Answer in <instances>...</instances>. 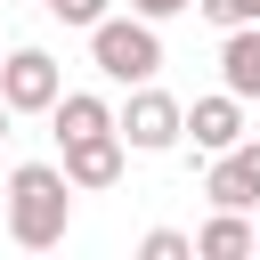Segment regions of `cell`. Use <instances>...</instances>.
<instances>
[{"mask_svg": "<svg viewBox=\"0 0 260 260\" xmlns=\"http://www.w3.org/2000/svg\"><path fill=\"white\" fill-rule=\"evenodd\" d=\"M65 228H73V179L57 162H16L8 171V236L24 252H49V244H65Z\"/></svg>", "mask_w": 260, "mask_h": 260, "instance_id": "obj_1", "label": "cell"}, {"mask_svg": "<svg viewBox=\"0 0 260 260\" xmlns=\"http://www.w3.org/2000/svg\"><path fill=\"white\" fill-rule=\"evenodd\" d=\"M89 65L106 73V81H122V89H138V81H154L162 73V32H154V16H98L89 24Z\"/></svg>", "mask_w": 260, "mask_h": 260, "instance_id": "obj_2", "label": "cell"}, {"mask_svg": "<svg viewBox=\"0 0 260 260\" xmlns=\"http://www.w3.org/2000/svg\"><path fill=\"white\" fill-rule=\"evenodd\" d=\"M179 122H187V106H179V98H162L154 81H138V89H130V106L114 114V130H122V146H130V154H171V146H179Z\"/></svg>", "mask_w": 260, "mask_h": 260, "instance_id": "obj_3", "label": "cell"}, {"mask_svg": "<svg viewBox=\"0 0 260 260\" xmlns=\"http://www.w3.org/2000/svg\"><path fill=\"white\" fill-rule=\"evenodd\" d=\"M57 89H65V65H57L49 49H8V57H0V98H8V114H49Z\"/></svg>", "mask_w": 260, "mask_h": 260, "instance_id": "obj_4", "label": "cell"}, {"mask_svg": "<svg viewBox=\"0 0 260 260\" xmlns=\"http://www.w3.org/2000/svg\"><path fill=\"white\" fill-rule=\"evenodd\" d=\"M203 195H211L219 211H252V203H260V138H236L228 154H211Z\"/></svg>", "mask_w": 260, "mask_h": 260, "instance_id": "obj_5", "label": "cell"}, {"mask_svg": "<svg viewBox=\"0 0 260 260\" xmlns=\"http://www.w3.org/2000/svg\"><path fill=\"white\" fill-rule=\"evenodd\" d=\"M122 130H89V138H65V179H73V195H98V187H114L122 179Z\"/></svg>", "mask_w": 260, "mask_h": 260, "instance_id": "obj_6", "label": "cell"}, {"mask_svg": "<svg viewBox=\"0 0 260 260\" xmlns=\"http://www.w3.org/2000/svg\"><path fill=\"white\" fill-rule=\"evenodd\" d=\"M179 138H195L203 154H228V146L244 138V98H228V89L195 98V106H187V122H179Z\"/></svg>", "mask_w": 260, "mask_h": 260, "instance_id": "obj_7", "label": "cell"}, {"mask_svg": "<svg viewBox=\"0 0 260 260\" xmlns=\"http://www.w3.org/2000/svg\"><path fill=\"white\" fill-rule=\"evenodd\" d=\"M219 89L228 98H260V24L219 32Z\"/></svg>", "mask_w": 260, "mask_h": 260, "instance_id": "obj_8", "label": "cell"}, {"mask_svg": "<svg viewBox=\"0 0 260 260\" xmlns=\"http://www.w3.org/2000/svg\"><path fill=\"white\" fill-rule=\"evenodd\" d=\"M49 122H57V146H65V138H89V130H114V106H106L98 89H57Z\"/></svg>", "mask_w": 260, "mask_h": 260, "instance_id": "obj_9", "label": "cell"}, {"mask_svg": "<svg viewBox=\"0 0 260 260\" xmlns=\"http://www.w3.org/2000/svg\"><path fill=\"white\" fill-rule=\"evenodd\" d=\"M260 244V228L244 219V211H211L203 228H195V260H244Z\"/></svg>", "mask_w": 260, "mask_h": 260, "instance_id": "obj_10", "label": "cell"}, {"mask_svg": "<svg viewBox=\"0 0 260 260\" xmlns=\"http://www.w3.org/2000/svg\"><path fill=\"white\" fill-rule=\"evenodd\" d=\"M187 252H195V236H179V228H154L138 244V260H187Z\"/></svg>", "mask_w": 260, "mask_h": 260, "instance_id": "obj_11", "label": "cell"}, {"mask_svg": "<svg viewBox=\"0 0 260 260\" xmlns=\"http://www.w3.org/2000/svg\"><path fill=\"white\" fill-rule=\"evenodd\" d=\"M195 16H211L219 32H236V24H252V0H195Z\"/></svg>", "mask_w": 260, "mask_h": 260, "instance_id": "obj_12", "label": "cell"}, {"mask_svg": "<svg viewBox=\"0 0 260 260\" xmlns=\"http://www.w3.org/2000/svg\"><path fill=\"white\" fill-rule=\"evenodd\" d=\"M49 16H57V24H81V32H89V24L106 16V0H49Z\"/></svg>", "mask_w": 260, "mask_h": 260, "instance_id": "obj_13", "label": "cell"}, {"mask_svg": "<svg viewBox=\"0 0 260 260\" xmlns=\"http://www.w3.org/2000/svg\"><path fill=\"white\" fill-rule=\"evenodd\" d=\"M130 8H138V16H154V24H162V16H179V8H195V0H130Z\"/></svg>", "mask_w": 260, "mask_h": 260, "instance_id": "obj_14", "label": "cell"}, {"mask_svg": "<svg viewBox=\"0 0 260 260\" xmlns=\"http://www.w3.org/2000/svg\"><path fill=\"white\" fill-rule=\"evenodd\" d=\"M8 122H16V114H8V98H0V146H8Z\"/></svg>", "mask_w": 260, "mask_h": 260, "instance_id": "obj_15", "label": "cell"}, {"mask_svg": "<svg viewBox=\"0 0 260 260\" xmlns=\"http://www.w3.org/2000/svg\"><path fill=\"white\" fill-rule=\"evenodd\" d=\"M252 24H260V0H252Z\"/></svg>", "mask_w": 260, "mask_h": 260, "instance_id": "obj_16", "label": "cell"}, {"mask_svg": "<svg viewBox=\"0 0 260 260\" xmlns=\"http://www.w3.org/2000/svg\"><path fill=\"white\" fill-rule=\"evenodd\" d=\"M41 8H49V0H41Z\"/></svg>", "mask_w": 260, "mask_h": 260, "instance_id": "obj_17", "label": "cell"}, {"mask_svg": "<svg viewBox=\"0 0 260 260\" xmlns=\"http://www.w3.org/2000/svg\"><path fill=\"white\" fill-rule=\"evenodd\" d=\"M252 252H260V244H252Z\"/></svg>", "mask_w": 260, "mask_h": 260, "instance_id": "obj_18", "label": "cell"}]
</instances>
